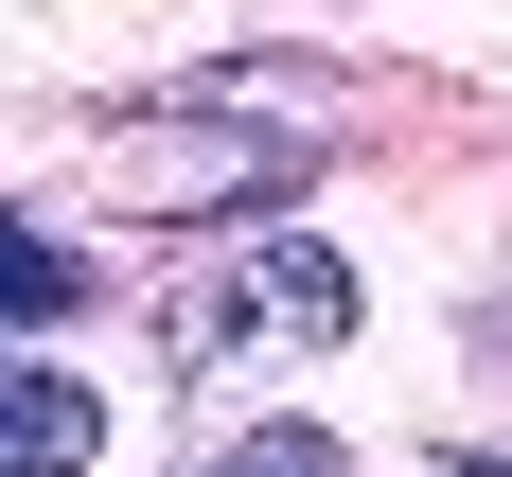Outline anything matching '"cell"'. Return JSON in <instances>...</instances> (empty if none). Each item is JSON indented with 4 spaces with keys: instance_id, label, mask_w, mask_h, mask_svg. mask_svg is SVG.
<instances>
[{
    "instance_id": "5",
    "label": "cell",
    "mask_w": 512,
    "mask_h": 477,
    "mask_svg": "<svg viewBox=\"0 0 512 477\" xmlns=\"http://www.w3.org/2000/svg\"><path fill=\"white\" fill-rule=\"evenodd\" d=\"M460 477H512V442H477V460H460Z\"/></svg>"
},
{
    "instance_id": "3",
    "label": "cell",
    "mask_w": 512,
    "mask_h": 477,
    "mask_svg": "<svg viewBox=\"0 0 512 477\" xmlns=\"http://www.w3.org/2000/svg\"><path fill=\"white\" fill-rule=\"evenodd\" d=\"M106 301V283H89V265H71V248H53V230H36V212H0V336H53V318H89Z\"/></svg>"
},
{
    "instance_id": "1",
    "label": "cell",
    "mask_w": 512,
    "mask_h": 477,
    "mask_svg": "<svg viewBox=\"0 0 512 477\" xmlns=\"http://www.w3.org/2000/svg\"><path fill=\"white\" fill-rule=\"evenodd\" d=\"M354 318H371V283H354L336 248H301V230H283V248H230L212 283H177V318H159V336H177L195 371H230V354H336Z\"/></svg>"
},
{
    "instance_id": "4",
    "label": "cell",
    "mask_w": 512,
    "mask_h": 477,
    "mask_svg": "<svg viewBox=\"0 0 512 477\" xmlns=\"http://www.w3.org/2000/svg\"><path fill=\"white\" fill-rule=\"evenodd\" d=\"M212 477H354V442H336V424H248Z\"/></svg>"
},
{
    "instance_id": "2",
    "label": "cell",
    "mask_w": 512,
    "mask_h": 477,
    "mask_svg": "<svg viewBox=\"0 0 512 477\" xmlns=\"http://www.w3.org/2000/svg\"><path fill=\"white\" fill-rule=\"evenodd\" d=\"M106 424H124V407H106L89 371H53V354L0 371V477H89V460H106Z\"/></svg>"
}]
</instances>
